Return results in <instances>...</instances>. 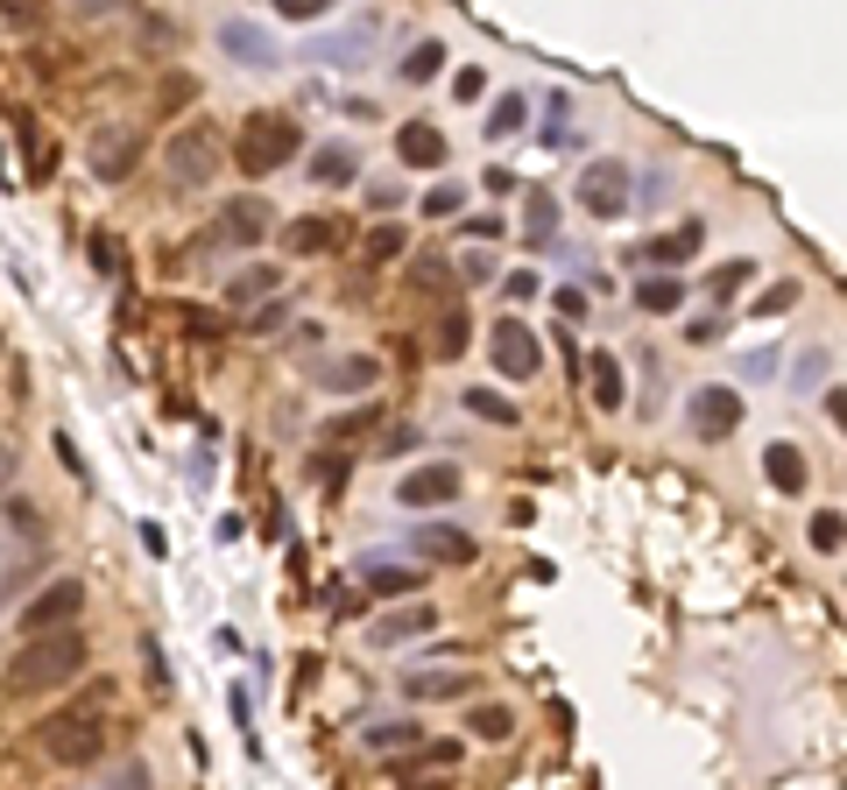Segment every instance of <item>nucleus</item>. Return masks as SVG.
Listing matches in <instances>:
<instances>
[{"label":"nucleus","instance_id":"1","mask_svg":"<svg viewBox=\"0 0 847 790\" xmlns=\"http://www.w3.org/2000/svg\"><path fill=\"white\" fill-rule=\"evenodd\" d=\"M85 664H92V643H85L79 622L35 628V635H22V649H14V664H8V691L14 699H43V691L71 685Z\"/></svg>","mask_w":847,"mask_h":790},{"label":"nucleus","instance_id":"2","mask_svg":"<svg viewBox=\"0 0 847 790\" xmlns=\"http://www.w3.org/2000/svg\"><path fill=\"white\" fill-rule=\"evenodd\" d=\"M304 148V127L290 121V113H247L241 142H234V163L247 170V177H276V170H290Z\"/></svg>","mask_w":847,"mask_h":790},{"label":"nucleus","instance_id":"3","mask_svg":"<svg viewBox=\"0 0 847 790\" xmlns=\"http://www.w3.org/2000/svg\"><path fill=\"white\" fill-rule=\"evenodd\" d=\"M35 741H43V756L57 769H92L106 756V727L92 720V712H57V720L35 727Z\"/></svg>","mask_w":847,"mask_h":790},{"label":"nucleus","instance_id":"4","mask_svg":"<svg viewBox=\"0 0 847 790\" xmlns=\"http://www.w3.org/2000/svg\"><path fill=\"white\" fill-rule=\"evenodd\" d=\"M488 353H494V368H502L509 381H537V375H544V346H537V332H530L523 318H502V325H494V332H488Z\"/></svg>","mask_w":847,"mask_h":790},{"label":"nucleus","instance_id":"5","mask_svg":"<svg viewBox=\"0 0 847 790\" xmlns=\"http://www.w3.org/2000/svg\"><path fill=\"white\" fill-rule=\"evenodd\" d=\"M580 205L593 219H622L629 212V163H586L580 170Z\"/></svg>","mask_w":847,"mask_h":790},{"label":"nucleus","instance_id":"6","mask_svg":"<svg viewBox=\"0 0 847 790\" xmlns=\"http://www.w3.org/2000/svg\"><path fill=\"white\" fill-rule=\"evenodd\" d=\"M692 431L706 438V445H721V438H735V423H742V396L735 389H721V381H706L700 396H692Z\"/></svg>","mask_w":847,"mask_h":790},{"label":"nucleus","instance_id":"7","mask_svg":"<svg viewBox=\"0 0 847 790\" xmlns=\"http://www.w3.org/2000/svg\"><path fill=\"white\" fill-rule=\"evenodd\" d=\"M85 614V579H57V586H43L29 601V614H22V635H35V628H64V622H79Z\"/></svg>","mask_w":847,"mask_h":790},{"label":"nucleus","instance_id":"8","mask_svg":"<svg viewBox=\"0 0 847 790\" xmlns=\"http://www.w3.org/2000/svg\"><path fill=\"white\" fill-rule=\"evenodd\" d=\"M396 501H402V509H446V501H459V466H446V459H431V466L402 473Z\"/></svg>","mask_w":847,"mask_h":790},{"label":"nucleus","instance_id":"9","mask_svg":"<svg viewBox=\"0 0 847 790\" xmlns=\"http://www.w3.org/2000/svg\"><path fill=\"white\" fill-rule=\"evenodd\" d=\"M438 628V607L431 601H402V607H389L381 622H368V643L375 649H396V643H417V635H431Z\"/></svg>","mask_w":847,"mask_h":790},{"label":"nucleus","instance_id":"10","mask_svg":"<svg viewBox=\"0 0 847 790\" xmlns=\"http://www.w3.org/2000/svg\"><path fill=\"white\" fill-rule=\"evenodd\" d=\"M402 691L424 706H438V699H473L480 691V670H452V664H438V670H402Z\"/></svg>","mask_w":847,"mask_h":790},{"label":"nucleus","instance_id":"11","mask_svg":"<svg viewBox=\"0 0 847 790\" xmlns=\"http://www.w3.org/2000/svg\"><path fill=\"white\" fill-rule=\"evenodd\" d=\"M220 50L234 57V64H255V71H276L283 64V43L255 22H220Z\"/></svg>","mask_w":847,"mask_h":790},{"label":"nucleus","instance_id":"12","mask_svg":"<svg viewBox=\"0 0 847 790\" xmlns=\"http://www.w3.org/2000/svg\"><path fill=\"white\" fill-rule=\"evenodd\" d=\"M134 163H142V134L134 127H106L100 142H92V177L100 184H121Z\"/></svg>","mask_w":847,"mask_h":790},{"label":"nucleus","instance_id":"13","mask_svg":"<svg viewBox=\"0 0 847 790\" xmlns=\"http://www.w3.org/2000/svg\"><path fill=\"white\" fill-rule=\"evenodd\" d=\"M268 212L262 198H234V205H220V226H212V240H226V247H255L262 234H268Z\"/></svg>","mask_w":847,"mask_h":790},{"label":"nucleus","instance_id":"14","mask_svg":"<svg viewBox=\"0 0 847 790\" xmlns=\"http://www.w3.org/2000/svg\"><path fill=\"white\" fill-rule=\"evenodd\" d=\"M212 170H220V148H212L205 134H177V142H170V177L177 184H205Z\"/></svg>","mask_w":847,"mask_h":790},{"label":"nucleus","instance_id":"15","mask_svg":"<svg viewBox=\"0 0 847 790\" xmlns=\"http://www.w3.org/2000/svg\"><path fill=\"white\" fill-rule=\"evenodd\" d=\"M396 156L410 170H438V163H446V134H438L431 121H402L396 127Z\"/></svg>","mask_w":847,"mask_h":790},{"label":"nucleus","instance_id":"16","mask_svg":"<svg viewBox=\"0 0 847 790\" xmlns=\"http://www.w3.org/2000/svg\"><path fill=\"white\" fill-rule=\"evenodd\" d=\"M763 473H769V488L777 494H805V480H813V466H805V452L798 445H763Z\"/></svg>","mask_w":847,"mask_h":790},{"label":"nucleus","instance_id":"17","mask_svg":"<svg viewBox=\"0 0 847 790\" xmlns=\"http://www.w3.org/2000/svg\"><path fill=\"white\" fill-rule=\"evenodd\" d=\"M586 396H593V410H622V360L601 353V346L586 353Z\"/></svg>","mask_w":847,"mask_h":790},{"label":"nucleus","instance_id":"18","mask_svg":"<svg viewBox=\"0 0 847 790\" xmlns=\"http://www.w3.org/2000/svg\"><path fill=\"white\" fill-rule=\"evenodd\" d=\"M360 177V156L346 142H325V148H312V184H325V191H339V184H354Z\"/></svg>","mask_w":847,"mask_h":790},{"label":"nucleus","instance_id":"19","mask_svg":"<svg viewBox=\"0 0 847 790\" xmlns=\"http://www.w3.org/2000/svg\"><path fill=\"white\" fill-rule=\"evenodd\" d=\"M417 551H431L438 565H473V536L467 530H446V523H424L417 530Z\"/></svg>","mask_w":847,"mask_h":790},{"label":"nucleus","instance_id":"20","mask_svg":"<svg viewBox=\"0 0 847 790\" xmlns=\"http://www.w3.org/2000/svg\"><path fill=\"white\" fill-rule=\"evenodd\" d=\"M678 304H685V276H643V283H635V311L671 318Z\"/></svg>","mask_w":847,"mask_h":790},{"label":"nucleus","instance_id":"21","mask_svg":"<svg viewBox=\"0 0 847 790\" xmlns=\"http://www.w3.org/2000/svg\"><path fill=\"white\" fill-rule=\"evenodd\" d=\"M276 290H283V268H268V261L226 276V304H262V297H276Z\"/></svg>","mask_w":847,"mask_h":790},{"label":"nucleus","instance_id":"22","mask_svg":"<svg viewBox=\"0 0 847 790\" xmlns=\"http://www.w3.org/2000/svg\"><path fill=\"white\" fill-rule=\"evenodd\" d=\"M360 741H368V756H396V748L424 741V727L417 720H381V727H360Z\"/></svg>","mask_w":847,"mask_h":790},{"label":"nucleus","instance_id":"23","mask_svg":"<svg viewBox=\"0 0 847 790\" xmlns=\"http://www.w3.org/2000/svg\"><path fill=\"white\" fill-rule=\"evenodd\" d=\"M368 43H375V22H360V29H346V35H318L312 57H325V64H354Z\"/></svg>","mask_w":847,"mask_h":790},{"label":"nucleus","instance_id":"24","mask_svg":"<svg viewBox=\"0 0 847 790\" xmlns=\"http://www.w3.org/2000/svg\"><path fill=\"white\" fill-rule=\"evenodd\" d=\"M700 240H706V226L685 219V226H671L664 240H650V261H685V255H700Z\"/></svg>","mask_w":847,"mask_h":790},{"label":"nucleus","instance_id":"25","mask_svg":"<svg viewBox=\"0 0 847 790\" xmlns=\"http://www.w3.org/2000/svg\"><path fill=\"white\" fill-rule=\"evenodd\" d=\"M360 586L368 593H417V572L410 565H381V557L368 565V557H360Z\"/></svg>","mask_w":847,"mask_h":790},{"label":"nucleus","instance_id":"26","mask_svg":"<svg viewBox=\"0 0 847 790\" xmlns=\"http://www.w3.org/2000/svg\"><path fill=\"white\" fill-rule=\"evenodd\" d=\"M459 402H467V417H480V423H502V431H509L516 417H523V410H516L509 396H494V389H467Z\"/></svg>","mask_w":847,"mask_h":790},{"label":"nucleus","instance_id":"27","mask_svg":"<svg viewBox=\"0 0 847 790\" xmlns=\"http://www.w3.org/2000/svg\"><path fill=\"white\" fill-rule=\"evenodd\" d=\"M523 121H530V100H523V92H502L494 113H488V134H494V142H509V134H523Z\"/></svg>","mask_w":847,"mask_h":790},{"label":"nucleus","instance_id":"28","mask_svg":"<svg viewBox=\"0 0 847 790\" xmlns=\"http://www.w3.org/2000/svg\"><path fill=\"white\" fill-rule=\"evenodd\" d=\"M467 727H473V741H488V748H494V741H509V735H516V712H509V706H473V712H467Z\"/></svg>","mask_w":847,"mask_h":790},{"label":"nucleus","instance_id":"29","mask_svg":"<svg viewBox=\"0 0 847 790\" xmlns=\"http://www.w3.org/2000/svg\"><path fill=\"white\" fill-rule=\"evenodd\" d=\"M438 71H446V43H417L402 57V85H431Z\"/></svg>","mask_w":847,"mask_h":790},{"label":"nucleus","instance_id":"30","mask_svg":"<svg viewBox=\"0 0 847 790\" xmlns=\"http://www.w3.org/2000/svg\"><path fill=\"white\" fill-rule=\"evenodd\" d=\"M375 375H381V368H375V360H368V353H354V360H339V368H333V375H325V389H339V396H354V389H375Z\"/></svg>","mask_w":847,"mask_h":790},{"label":"nucleus","instance_id":"31","mask_svg":"<svg viewBox=\"0 0 847 790\" xmlns=\"http://www.w3.org/2000/svg\"><path fill=\"white\" fill-rule=\"evenodd\" d=\"M748 276H756V261H721L714 276H706V297H714V304L742 297V290H748Z\"/></svg>","mask_w":847,"mask_h":790},{"label":"nucleus","instance_id":"32","mask_svg":"<svg viewBox=\"0 0 847 790\" xmlns=\"http://www.w3.org/2000/svg\"><path fill=\"white\" fill-rule=\"evenodd\" d=\"M333 240H339V226L325 219V212H318V219H297V226H290V247H297V255H325Z\"/></svg>","mask_w":847,"mask_h":790},{"label":"nucleus","instance_id":"33","mask_svg":"<svg viewBox=\"0 0 847 790\" xmlns=\"http://www.w3.org/2000/svg\"><path fill=\"white\" fill-rule=\"evenodd\" d=\"M523 219H530V247H551V240H558V205L544 198V191H530Z\"/></svg>","mask_w":847,"mask_h":790},{"label":"nucleus","instance_id":"34","mask_svg":"<svg viewBox=\"0 0 847 790\" xmlns=\"http://www.w3.org/2000/svg\"><path fill=\"white\" fill-rule=\"evenodd\" d=\"M467 332H473V325H467V311H446V318H438L431 353H438V360H459V353H467Z\"/></svg>","mask_w":847,"mask_h":790},{"label":"nucleus","instance_id":"35","mask_svg":"<svg viewBox=\"0 0 847 790\" xmlns=\"http://www.w3.org/2000/svg\"><path fill=\"white\" fill-rule=\"evenodd\" d=\"M402 255V226L396 219H381L375 234H368V268H381V261H396Z\"/></svg>","mask_w":847,"mask_h":790},{"label":"nucleus","instance_id":"36","mask_svg":"<svg viewBox=\"0 0 847 790\" xmlns=\"http://www.w3.org/2000/svg\"><path fill=\"white\" fill-rule=\"evenodd\" d=\"M360 431H375V402H368V410H354V417H333L318 431V445H339V438H360Z\"/></svg>","mask_w":847,"mask_h":790},{"label":"nucleus","instance_id":"37","mask_svg":"<svg viewBox=\"0 0 847 790\" xmlns=\"http://www.w3.org/2000/svg\"><path fill=\"white\" fill-rule=\"evenodd\" d=\"M459 205H467V191H459V184H431V191H424V219H452Z\"/></svg>","mask_w":847,"mask_h":790},{"label":"nucleus","instance_id":"38","mask_svg":"<svg viewBox=\"0 0 847 790\" xmlns=\"http://www.w3.org/2000/svg\"><path fill=\"white\" fill-rule=\"evenodd\" d=\"M805 536H813V551H826V557H834V551H840V509H819Z\"/></svg>","mask_w":847,"mask_h":790},{"label":"nucleus","instance_id":"39","mask_svg":"<svg viewBox=\"0 0 847 790\" xmlns=\"http://www.w3.org/2000/svg\"><path fill=\"white\" fill-rule=\"evenodd\" d=\"M446 276H452V268L438 261V255H417V261H410V283H417V290H431V297L446 290Z\"/></svg>","mask_w":847,"mask_h":790},{"label":"nucleus","instance_id":"40","mask_svg":"<svg viewBox=\"0 0 847 790\" xmlns=\"http://www.w3.org/2000/svg\"><path fill=\"white\" fill-rule=\"evenodd\" d=\"M339 0H276V14L283 22H318V14H333Z\"/></svg>","mask_w":847,"mask_h":790},{"label":"nucleus","instance_id":"41","mask_svg":"<svg viewBox=\"0 0 847 790\" xmlns=\"http://www.w3.org/2000/svg\"><path fill=\"white\" fill-rule=\"evenodd\" d=\"M721 332H727V325H721V311H700V318L685 325V339H692V346H714Z\"/></svg>","mask_w":847,"mask_h":790},{"label":"nucleus","instance_id":"42","mask_svg":"<svg viewBox=\"0 0 847 790\" xmlns=\"http://www.w3.org/2000/svg\"><path fill=\"white\" fill-rule=\"evenodd\" d=\"M0 8H8V22H43V0H0Z\"/></svg>","mask_w":847,"mask_h":790},{"label":"nucleus","instance_id":"43","mask_svg":"<svg viewBox=\"0 0 847 790\" xmlns=\"http://www.w3.org/2000/svg\"><path fill=\"white\" fill-rule=\"evenodd\" d=\"M467 234H473V240H502V234H509V226H502V219H494V212H480V219H467Z\"/></svg>","mask_w":847,"mask_h":790},{"label":"nucleus","instance_id":"44","mask_svg":"<svg viewBox=\"0 0 847 790\" xmlns=\"http://www.w3.org/2000/svg\"><path fill=\"white\" fill-rule=\"evenodd\" d=\"M792 304H798V290H792V283H777V290H769L756 311H792Z\"/></svg>","mask_w":847,"mask_h":790},{"label":"nucleus","instance_id":"45","mask_svg":"<svg viewBox=\"0 0 847 790\" xmlns=\"http://www.w3.org/2000/svg\"><path fill=\"white\" fill-rule=\"evenodd\" d=\"M452 92H459V100H480V92H488V79H480V71H459Z\"/></svg>","mask_w":847,"mask_h":790},{"label":"nucleus","instance_id":"46","mask_svg":"<svg viewBox=\"0 0 847 790\" xmlns=\"http://www.w3.org/2000/svg\"><path fill=\"white\" fill-rule=\"evenodd\" d=\"M276 325H283V304H276V297H262V311H255V332H276Z\"/></svg>","mask_w":847,"mask_h":790},{"label":"nucleus","instance_id":"47","mask_svg":"<svg viewBox=\"0 0 847 790\" xmlns=\"http://www.w3.org/2000/svg\"><path fill=\"white\" fill-rule=\"evenodd\" d=\"M8 523H14V530H43V515H35L29 501H14V509H8Z\"/></svg>","mask_w":847,"mask_h":790},{"label":"nucleus","instance_id":"48","mask_svg":"<svg viewBox=\"0 0 847 790\" xmlns=\"http://www.w3.org/2000/svg\"><path fill=\"white\" fill-rule=\"evenodd\" d=\"M424 762H438V769L459 762V741H431V748H424Z\"/></svg>","mask_w":847,"mask_h":790},{"label":"nucleus","instance_id":"49","mask_svg":"<svg viewBox=\"0 0 847 790\" xmlns=\"http://www.w3.org/2000/svg\"><path fill=\"white\" fill-rule=\"evenodd\" d=\"M488 276H502V268H494L488 255H467V283H488Z\"/></svg>","mask_w":847,"mask_h":790},{"label":"nucleus","instance_id":"50","mask_svg":"<svg viewBox=\"0 0 847 790\" xmlns=\"http://www.w3.org/2000/svg\"><path fill=\"white\" fill-rule=\"evenodd\" d=\"M417 445V431H389V445H375V452H389V459H402V452H410Z\"/></svg>","mask_w":847,"mask_h":790},{"label":"nucleus","instance_id":"51","mask_svg":"<svg viewBox=\"0 0 847 790\" xmlns=\"http://www.w3.org/2000/svg\"><path fill=\"white\" fill-rule=\"evenodd\" d=\"M14 473V445H0V480H8Z\"/></svg>","mask_w":847,"mask_h":790}]
</instances>
